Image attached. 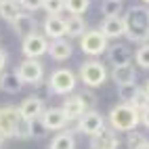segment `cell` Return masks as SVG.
Segmentation results:
<instances>
[{
    "instance_id": "cell-4",
    "label": "cell",
    "mask_w": 149,
    "mask_h": 149,
    "mask_svg": "<svg viewBox=\"0 0 149 149\" xmlns=\"http://www.w3.org/2000/svg\"><path fill=\"white\" fill-rule=\"evenodd\" d=\"M80 78L82 82L88 86V88H97L101 86L105 80H107V69L101 61H95V59H88L80 65Z\"/></svg>"
},
{
    "instance_id": "cell-33",
    "label": "cell",
    "mask_w": 149,
    "mask_h": 149,
    "mask_svg": "<svg viewBox=\"0 0 149 149\" xmlns=\"http://www.w3.org/2000/svg\"><path fill=\"white\" fill-rule=\"evenodd\" d=\"M80 99H82V103L86 105V109H91V107L95 105V95H93L91 91H84V93H80Z\"/></svg>"
},
{
    "instance_id": "cell-21",
    "label": "cell",
    "mask_w": 149,
    "mask_h": 149,
    "mask_svg": "<svg viewBox=\"0 0 149 149\" xmlns=\"http://www.w3.org/2000/svg\"><path fill=\"white\" fill-rule=\"evenodd\" d=\"M86 32V23L80 15H69L65 19V36L69 38H82Z\"/></svg>"
},
{
    "instance_id": "cell-17",
    "label": "cell",
    "mask_w": 149,
    "mask_h": 149,
    "mask_svg": "<svg viewBox=\"0 0 149 149\" xmlns=\"http://www.w3.org/2000/svg\"><path fill=\"white\" fill-rule=\"evenodd\" d=\"M99 29H101V34L105 38H120V36H124V19L122 17H105Z\"/></svg>"
},
{
    "instance_id": "cell-34",
    "label": "cell",
    "mask_w": 149,
    "mask_h": 149,
    "mask_svg": "<svg viewBox=\"0 0 149 149\" xmlns=\"http://www.w3.org/2000/svg\"><path fill=\"white\" fill-rule=\"evenodd\" d=\"M139 116H141V124L149 128V107L145 109V111H141V113H139Z\"/></svg>"
},
{
    "instance_id": "cell-20",
    "label": "cell",
    "mask_w": 149,
    "mask_h": 149,
    "mask_svg": "<svg viewBox=\"0 0 149 149\" xmlns=\"http://www.w3.org/2000/svg\"><path fill=\"white\" fill-rule=\"evenodd\" d=\"M21 86H23V80L19 78L17 72H4L2 76H0V88H2L4 93H8V95L19 93Z\"/></svg>"
},
{
    "instance_id": "cell-12",
    "label": "cell",
    "mask_w": 149,
    "mask_h": 149,
    "mask_svg": "<svg viewBox=\"0 0 149 149\" xmlns=\"http://www.w3.org/2000/svg\"><path fill=\"white\" fill-rule=\"evenodd\" d=\"M19 111H21V118L23 120H34V118H40L44 113V101L40 97H27L25 101L19 105Z\"/></svg>"
},
{
    "instance_id": "cell-11",
    "label": "cell",
    "mask_w": 149,
    "mask_h": 149,
    "mask_svg": "<svg viewBox=\"0 0 149 149\" xmlns=\"http://www.w3.org/2000/svg\"><path fill=\"white\" fill-rule=\"evenodd\" d=\"M40 118H42V122H44V126L48 128V130H63L65 124L69 122V120H67V116L63 113V109H61V107L44 109V113H42Z\"/></svg>"
},
{
    "instance_id": "cell-26",
    "label": "cell",
    "mask_w": 149,
    "mask_h": 149,
    "mask_svg": "<svg viewBox=\"0 0 149 149\" xmlns=\"http://www.w3.org/2000/svg\"><path fill=\"white\" fill-rule=\"evenodd\" d=\"M136 93H139V86H136V82L118 86V97L122 99V103H130L132 99H134V95H136Z\"/></svg>"
},
{
    "instance_id": "cell-8",
    "label": "cell",
    "mask_w": 149,
    "mask_h": 149,
    "mask_svg": "<svg viewBox=\"0 0 149 149\" xmlns=\"http://www.w3.org/2000/svg\"><path fill=\"white\" fill-rule=\"evenodd\" d=\"M105 128V120H103V116L95 111V109H88V111L82 113V118L78 120V130L88 134V136H95L97 132H101Z\"/></svg>"
},
{
    "instance_id": "cell-31",
    "label": "cell",
    "mask_w": 149,
    "mask_h": 149,
    "mask_svg": "<svg viewBox=\"0 0 149 149\" xmlns=\"http://www.w3.org/2000/svg\"><path fill=\"white\" fill-rule=\"evenodd\" d=\"M143 141H145V136H143L141 132L130 130V132H128V136H126V147H128V149H139V147L143 145Z\"/></svg>"
},
{
    "instance_id": "cell-27",
    "label": "cell",
    "mask_w": 149,
    "mask_h": 149,
    "mask_svg": "<svg viewBox=\"0 0 149 149\" xmlns=\"http://www.w3.org/2000/svg\"><path fill=\"white\" fill-rule=\"evenodd\" d=\"M91 6V0H65V11L72 15H82Z\"/></svg>"
},
{
    "instance_id": "cell-14",
    "label": "cell",
    "mask_w": 149,
    "mask_h": 149,
    "mask_svg": "<svg viewBox=\"0 0 149 149\" xmlns=\"http://www.w3.org/2000/svg\"><path fill=\"white\" fill-rule=\"evenodd\" d=\"M107 59L113 67H120V65H128L132 59V53L126 44H113V46H107Z\"/></svg>"
},
{
    "instance_id": "cell-23",
    "label": "cell",
    "mask_w": 149,
    "mask_h": 149,
    "mask_svg": "<svg viewBox=\"0 0 149 149\" xmlns=\"http://www.w3.org/2000/svg\"><path fill=\"white\" fill-rule=\"evenodd\" d=\"M51 149H76L74 134L72 132H59L51 141Z\"/></svg>"
},
{
    "instance_id": "cell-10",
    "label": "cell",
    "mask_w": 149,
    "mask_h": 149,
    "mask_svg": "<svg viewBox=\"0 0 149 149\" xmlns=\"http://www.w3.org/2000/svg\"><path fill=\"white\" fill-rule=\"evenodd\" d=\"M120 139L113 132V128H103L101 132L91 136V149H118Z\"/></svg>"
},
{
    "instance_id": "cell-39",
    "label": "cell",
    "mask_w": 149,
    "mask_h": 149,
    "mask_svg": "<svg viewBox=\"0 0 149 149\" xmlns=\"http://www.w3.org/2000/svg\"><path fill=\"white\" fill-rule=\"evenodd\" d=\"M143 2H147V4H149V0H143Z\"/></svg>"
},
{
    "instance_id": "cell-32",
    "label": "cell",
    "mask_w": 149,
    "mask_h": 149,
    "mask_svg": "<svg viewBox=\"0 0 149 149\" xmlns=\"http://www.w3.org/2000/svg\"><path fill=\"white\" fill-rule=\"evenodd\" d=\"M42 4H44V0H21V8H25V11H29V13L42 8Z\"/></svg>"
},
{
    "instance_id": "cell-16",
    "label": "cell",
    "mask_w": 149,
    "mask_h": 149,
    "mask_svg": "<svg viewBox=\"0 0 149 149\" xmlns=\"http://www.w3.org/2000/svg\"><path fill=\"white\" fill-rule=\"evenodd\" d=\"M61 109H63V113L67 116V120H80V118H82V113H84V111H88V109H86V105L82 103L80 95L67 97Z\"/></svg>"
},
{
    "instance_id": "cell-36",
    "label": "cell",
    "mask_w": 149,
    "mask_h": 149,
    "mask_svg": "<svg viewBox=\"0 0 149 149\" xmlns=\"http://www.w3.org/2000/svg\"><path fill=\"white\" fill-rule=\"evenodd\" d=\"M139 149H149V141H147V139H145V141H143V145H141V147H139Z\"/></svg>"
},
{
    "instance_id": "cell-3",
    "label": "cell",
    "mask_w": 149,
    "mask_h": 149,
    "mask_svg": "<svg viewBox=\"0 0 149 149\" xmlns=\"http://www.w3.org/2000/svg\"><path fill=\"white\" fill-rule=\"evenodd\" d=\"M21 122H23V118H21L19 107H13V105L0 107V136L2 139H13V136L17 139Z\"/></svg>"
},
{
    "instance_id": "cell-38",
    "label": "cell",
    "mask_w": 149,
    "mask_h": 149,
    "mask_svg": "<svg viewBox=\"0 0 149 149\" xmlns=\"http://www.w3.org/2000/svg\"><path fill=\"white\" fill-rule=\"evenodd\" d=\"M2 141H4V139H2V136H0V145H2Z\"/></svg>"
},
{
    "instance_id": "cell-25",
    "label": "cell",
    "mask_w": 149,
    "mask_h": 149,
    "mask_svg": "<svg viewBox=\"0 0 149 149\" xmlns=\"http://www.w3.org/2000/svg\"><path fill=\"white\" fill-rule=\"evenodd\" d=\"M101 13H103L105 17H120V13H122V2H120V0H103Z\"/></svg>"
},
{
    "instance_id": "cell-24",
    "label": "cell",
    "mask_w": 149,
    "mask_h": 149,
    "mask_svg": "<svg viewBox=\"0 0 149 149\" xmlns=\"http://www.w3.org/2000/svg\"><path fill=\"white\" fill-rule=\"evenodd\" d=\"M128 105H132L139 113H141V111H145V109L149 107V93L145 91V88H139V93L134 95V99H132V101L128 103Z\"/></svg>"
},
{
    "instance_id": "cell-42",
    "label": "cell",
    "mask_w": 149,
    "mask_h": 149,
    "mask_svg": "<svg viewBox=\"0 0 149 149\" xmlns=\"http://www.w3.org/2000/svg\"><path fill=\"white\" fill-rule=\"evenodd\" d=\"M0 91H2V88H0Z\"/></svg>"
},
{
    "instance_id": "cell-37",
    "label": "cell",
    "mask_w": 149,
    "mask_h": 149,
    "mask_svg": "<svg viewBox=\"0 0 149 149\" xmlns=\"http://www.w3.org/2000/svg\"><path fill=\"white\" fill-rule=\"evenodd\" d=\"M145 91H147V93H149V80H147V86H145Z\"/></svg>"
},
{
    "instance_id": "cell-9",
    "label": "cell",
    "mask_w": 149,
    "mask_h": 149,
    "mask_svg": "<svg viewBox=\"0 0 149 149\" xmlns=\"http://www.w3.org/2000/svg\"><path fill=\"white\" fill-rule=\"evenodd\" d=\"M21 51H23L25 59H38V57H42L44 53H48V40H46V36L32 34V36L23 38Z\"/></svg>"
},
{
    "instance_id": "cell-28",
    "label": "cell",
    "mask_w": 149,
    "mask_h": 149,
    "mask_svg": "<svg viewBox=\"0 0 149 149\" xmlns=\"http://www.w3.org/2000/svg\"><path fill=\"white\" fill-rule=\"evenodd\" d=\"M27 122H29V132H32V139H42L48 132V128L44 126L42 118H34V120H27Z\"/></svg>"
},
{
    "instance_id": "cell-18",
    "label": "cell",
    "mask_w": 149,
    "mask_h": 149,
    "mask_svg": "<svg viewBox=\"0 0 149 149\" xmlns=\"http://www.w3.org/2000/svg\"><path fill=\"white\" fill-rule=\"evenodd\" d=\"M72 44H69L65 38H59V40H53L48 44V55H51L55 61H65V59L72 57Z\"/></svg>"
},
{
    "instance_id": "cell-13",
    "label": "cell",
    "mask_w": 149,
    "mask_h": 149,
    "mask_svg": "<svg viewBox=\"0 0 149 149\" xmlns=\"http://www.w3.org/2000/svg\"><path fill=\"white\" fill-rule=\"evenodd\" d=\"M36 27H38V21L34 19V15H29V13H21L13 21V32L17 36H21V38H27V36L36 34Z\"/></svg>"
},
{
    "instance_id": "cell-5",
    "label": "cell",
    "mask_w": 149,
    "mask_h": 149,
    "mask_svg": "<svg viewBox=\"0 0 149 149\" xmlns=\"http://www.w3.org/2000/svg\"><path fill=\"white\" fill-rule=\"evenodd\" d=\"M80 48H82V53L91 55V57H99L101 53L107 51V38L101 34V29H88L80 38Z\"/></svg>"
},
{
    "instance_id": "cell-29",
    "label": "cell",
    "mask_w": 149,
    "mask_h": 149,
    "mask_svg": "<svg viewBox=\"0 0 149 149\" xmlns=\"http://www.w3.org/2000/svg\"><path fill=\"white\" fill-rule=\"evenodd\" d=\"M42 8L46 11V15H59L65 8V0H44Z\"/></svg>"
},
{
    "instance_id": "cell-19",
    "label": "cell",
    "mask_w": 149,
    "mask_h": 149,
    "mask_svg": "<svg viewBox=\"0 0 149 149\" xmlns=\"http://www.w3.org/2000/svg\"><path fill=\"white\" fill-rule=\"evenodd\" d=\"M111 80L118 86L132 84V82H136V72H134V67L130 63H128V65H120V67H113L111 69Z\"/></svg>"
},
{
    "instance_id": "cell-22",
    "label": "cell",
    "mask_w": 149,
    "mask_h": 149,
    "mask_svg": "<svg viewBox=\"0 0 149 149\" xmlns=\"http://www.w3.org/2000/svg\"><path fill=\"white\" fill-rule=\"evenodd\" d=\"M21 2L19 0H0V17L6 19V21H15V19L21 15Z\"/></svg>"
},
{
    "instance_id": "cell-30",
    "label": "cell",
    "mask_w": 149,
    "mask_h": 149,
    "mask_svg": "<svg viewBox=\"0 0 149 149\" xmlns=\"http://www.w3.org/2000/svg\"><path fill=\"white\" fill-rule=\"evenodd\" d=\"M134 59H136V65H141L143 69H149V44L147 42L136 51V57Z\"/></svg>"
},
{
    "instance_id": "cell-40",
    "label": "cell",
    "mask_w": 149,
    "mask_h": 149,
    "mask_svg": "<svg viewBox=\"0 0 149 149\" xmlns=\"http://www.w3.org/2000/svg\"><path fill=\"white\" fill-rule=\"evenodd\" d=\"M120 2H124V0H120Z\"/></svg>"
},
{
    "instance_id": "cell-2",
    "label": "cell",
    "mask_w": 149,
    "mask_h": 149,
    "mask_svg": "<svg viewBox=\"0 0 149 149\" xmlns=\"http://www.w3.org/2000/svg\"><path fill=\"white\" fill-rule=\"evenodd\" d=\"M139 122H141V116L128 103H120V105L111 107V111H109V126L116 132H130L136 128Z\"/></svg>"
},
{
    "instance_id": "cell-1",
    "label": "cell",
    "mask_w": 149,
    "mask_h": 149,
    "mask_svg": "<svg viewBox=\"0 0 149 149\" xmlns=\"http://www.w3.org/2000/svg\"><path fill=\"white\" fill-rule=\"evenodd\" d=\"M122 19H124V36L130 42L145 44L149 40V8L130 6Z\"/></svg>"
},
{
    "instance_id": "cell-7",
    "label": "cell",
    "mask_w": 149,
    "mask_h": 149,
    "mask_svg": "<svg viewBox=\"0 0 149 149\" xmlns=\"http://www.w3.org/2000/svg\"><path fill=\"white\" fill-rule=\"evenodd\" d=\"M17 74L23 80V84L36 86L38 82H42V78H44V67L38 59H23L17 67Z\"/></svg>"
},
{
    "instance_id": "cell-6",
    "label": "cell",
    "mask_w": 149,
    "mask_h": 149,
    "mask_svg": "<svg viewBox=\"0 0 149 149\" xmlns=\"http://www.w3.org/2000/svg\"><path fill=\"white\" fill-rule=\"evenodd\" d=\"M48 84L55 95H67L76 88V76L72 69H55L48 78Z\"/></svg>"
},
{
    "instance_id": "cell-35",
    "label": "cell",
    "mask_w": 149,
    "mask_h": 149,
    "mask_svg": "<svg viewBox=\"0 0 149 149\" xmlns=\"http://www.w3.org/2000/svg\"><path fill=\"white\" fill-rule=\"evenodd\" d=\"M4 65H6V53L2 51V48H0V72L4 69Z\"/></svg>"
},
{
    "instance_id": "cell-15",
    "label": "cell",
    "mask_w": 149,
    "mask_h": 149,
    "mask_svg": "<svg viewBox=\"0 0 149 149\" xmlns=\"http://www.w3.org/2000/svg\"><path fill=\"white\" fill-rule=\"evenodd\" d=\"M44 36L51 40H59L65 36V21L59 15H46L44 19Z\"/></svg>"
},
{
    "instance_id": "cell-41",
    "label": "cell",
    "mask_w": 149,
    "mask_h": 149,
    "mask_svg": "<svg viewBox=\"0 0 149 149\" xmlns=\"http://www.w3.org/2000/svg\"><path fill=\"white\" fill-rule=\"evenodd\" d=\"M19 2H21V0H19Z\"/></svg>"
}]
</instances>
